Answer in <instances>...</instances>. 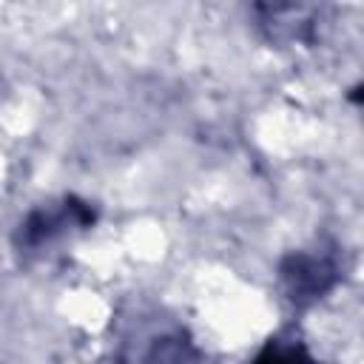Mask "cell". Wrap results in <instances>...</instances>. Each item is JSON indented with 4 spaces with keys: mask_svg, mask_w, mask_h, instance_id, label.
I'll return each instance as SVG.
<instances>
[{
    "mask_svg": "<svg viewBox=\"0 0 364 364\" xmlns=\"http://www.w3.org/2000/svg\"><path fill=\"white\" fill-rule=\"evenodd\" d=\"M259 26L267 31L270 40L293 43L307 40V28L313 26V9L310 6H259Z\"/></svg>",
    "mask_w": 364,
    "mask_h": 364,
    "instance_id": "3",
    "label": "cell"
},
{
    "mask_svg": "<svg viewBox=\"0 0 364 364\" xmlns=\"http://www.w3.org/2000/svg\"><path fill=\"white\" fill-rule=\"evenodd\" d=\"M97 219L94 208L77 196H63L60 202L54 205H43V208H34L17 228V247L20 253H34V250H43L48 247L51 242L63 239L68 230H85L91 228Z\"/></svg>",
    "mask_w": 364,
    "mask_h": 364,
    "instance_id": "2",
    "label": "cell"
},
{
    "mask_svg": "<svg viewBox=\"0 0 364 364\" xmlns=\"http://www.w3.org/2000/svg\"><path fill=\"white\" fill-rule=\"evenodd\" d=\"M338 262L333 250L304 247L293 250L279 262V279L287 299L299 307H307L327 296L338 282Z\"/></svg>",
    "mask_w": 364,
    "mask_h": 364,
    "instance_id": "1",
    "label": "cell"
},
{
    "mask_svg": "<svg viewBox=\"0 0 364 364\" xmlns=\"http://www.w3.org/2000/svg\"><path fill=\"white\" fill-rule=\"evenodd\" d=\"M253 364H316V358L310 355V350L304 347L301 338L279 333V336H270L262 344Z\"/></svg>",
    "mask_w": 364,
    "mask_h": 364,
    "instance_id": "4",
    "label": "cell"
},
{
    "mask_svg": "<svg viewBox=\"0 0 364 364\" xmlns=\"http://www.w3.org/2000/svg\"><path fill=\"white\" fill-rule=\"evenodd\" d=\"M145 364H202V355L182 336L156 338L145 355Z\"/></svg>",
    "mask_w": 364,
    "mask_h": 364,
    "instance_id": "5",
    "label": "cell"
}]
</instances>
